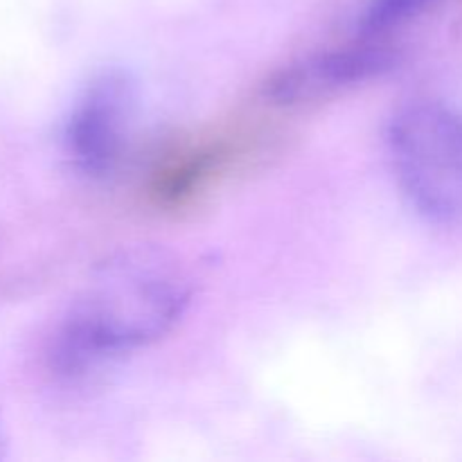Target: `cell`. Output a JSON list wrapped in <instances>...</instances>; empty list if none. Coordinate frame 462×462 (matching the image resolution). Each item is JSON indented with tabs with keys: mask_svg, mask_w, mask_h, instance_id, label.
I'll use <instances>...</instances> for the list:
<instances>
[{
	"mask_svg": "<svg viewBox=\"0 0 462 462\" xmlns=\"http://www.w3.org/2000/svg\"><path fill=\"white\" fill-rule=\"evenodd\" d=\"M393 171L411 206L431 221L462 215V113L440 102L404 106L388 129Z\"/></svg>",
	"mask_w": 462,
	"mask_h": 462,
	"instance_id": "2",
	"label": "cell"
},
{
	"mask_svg": "<svg viewBox=\"0 0 462 462\" xmlns=\"http://www.w3.org/2000/svg\"><path fill=\"white\" fill-rule=\"evenodd\" d=\"M0 445H3V431H0Z\"/></svg>",
	"mask_w": 462,
	"mask_h": 462,
	"instance_id": "6",
	"label": "cell"
},
{
	"mask_svg": "<svg viewBox=\"0 0 462 462\" xmlns=\"http://www.w3.org/2000/svg\"><path fill=\"white\" fill-rule=\"evenodd\" d=\"M431 0H374L361 18V39L382 41L383 34L395 32L411 18L418 16Z\"/></svg>",
	"mask_w": 462,
	"mask_h": 462,
	"instance_id": "5",
	"label": "cell"
},
{
	"mask_svg": "<svg viewBox=\"0 0 462 462\" xmlns=\"http://www.w3.org/2000/svg\"><path fill=\"white\" fill-rule=\"evenodd\" d=\"M135 111L134 84L122 72H104L70 113L66 144L81 174L102 176L117 165L129 143Z\"/></svg>",
	"mask_w": 462,
	"mask_h": 462,
	"instance_id": "3",
	"label": "cell"
},
{
	"mask_svg": "<svg viewBox=\"0 0 462 462\" xmlns=\"http://www.w3.org/2000/svg\"><path fill=\"white\" fill-rule=\"evenodd\" d=\"M192 298L189 275L162 251L138 248L95 271L54 341L59 373L79 374L165 337Z\"/></svg>",
	"mask_w": 462,
	"mask_h": 462,
	"instance_id": "1",
	"label": "cell"
},
{
	"mask_svg": "<svg viewBox=\"0 0 462 462\" xmlns=\"http://www.w3.org/2000/svg\"><path fill=\"white\" fill-rule=\"evenodd\" d=\"M395 54L382 41L359 39L355 45L289 68L273 81L271 95L287 104L305 102L325 93H334L343 86H355L370 79L391 68Z\"/></svg>",
	"mask_w": 462,
	"mask_h": 462,
	"instance_id": "4",
	"label": "cell"
}]
</instances>
